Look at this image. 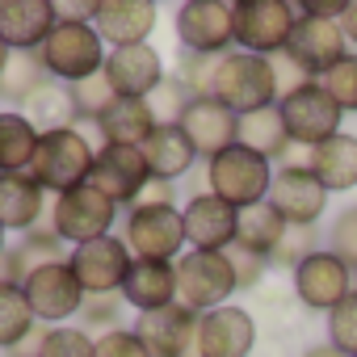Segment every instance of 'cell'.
I'll return each instance as SVG.
<instances>
[{
    "instance_id": "6da1fadb",
    "label": "cell",
    "mask_w": 357,
    "mask_h": 357,
    "mask_svg": "<svg viewBox=\"0 0 357 357\" xmlns=\"http://www.w3.org/2000/svg\"><path fill=\"white\" fill-rule=\"evenodd\" d=\"M97 147L80 126L72 130H47L38 139V151H34V164H30V176L51 194H72L80 185H89V176H93V160H97Z\"/></svg>"
},
{
    "instance_id": "7a4b0ae2",
    "label": "cell",
    "mask_w": 357,
    "mask_h": 357,
    "mask_svg": "<svg viewBox=\"0 0 357 357\" xmlns=\"http://www.w3.org/2000/svg\"><path fill=\"white\" fill-rule=\"evenodd\" d=\"M269 185H273V164L265 155L240 147V143L202 164V190L215 194V198H223L236 211L261 206L269 198Z\"/></svg>"
},
{
    "instance_id": "3957f363",
    "label": "cell",
    "mask_w": 357,
    "mask_h": 357,
    "mask_svg": "<svg viewBox=\"0 0 357 357\" xmlns=\"http://www.w3.org/2000/svg\"><path fill=\"white\" fill-rule=\"evenodd\" d=\"M219 105H227L236 118H248L257 109L278 105V76H273V59L265 55H248V51H227L215 76V93Z\"/></svg>"
},
{
    "instance_id": "277c9868",
    "label": "cell",
    "mask_w": 357,
    "mask_h": 357,
    "mask_svg": "<svg viewBox=\"0 0 357 357\" xmlns=\"http://www.w3.org/2000/svg\"><path fill=\"white\" fill-rule=\"evenodd\" d=\"M105 55H109V47L101 43L93 22H63V17L51 30V38L38 47L47 76L59 84H80V80L105 72Z\"/></svg>"
},
{
    "instance_id": "5b68a950",
    "label": "cell",
    "mask_w": 357,
    "mask_h": 357,
    "mask_svg": "<svg viewBox=\"0 0 357 357\" xmlns=\"http://www.w3.org/2000/svg\"><path fill=\"white\" fill-rule=\"evenodd\" d=\"M172 265H176V303L198 311V315H206L215 307H227L240 294V282H236V269H231L227 252L185 248Z\"/></svg>"
},
{
    "instance_id": "8992f818",
    "label": "cell",
    "mask_w": 357,
    "mask_h": 357,
    "mask_svg": "<svg viewBox=\"0 0 357 357\" xmlns=\"http://www.w3.org/2000/svg\"><path fill=\"white\" fill-rule=\"evenodd\" d=\"M278 118H282V126H286L290 147L311 151V147L328 143L332 135H340L344 109L328 97V89H324L319 80H307L303 89L278 97Z\"/></svg>"
},
{
    "instance_id": "52a82bcc",
    "label": "cell",
    "mask_w": 357,
    "mask_h": 357,
    "mask_svg": "<svg viewBox=\"0 0 357 357\" xmlns=\"http://www.w3.org/2000/svg\"><path fill=\"white\" fill-rule=\"evenodd\" d=\"M51 231L68 244V248H80V244H93V240H105L114 236V223H118V206L93 190V185H80L72 194H59L51 198Z\"/></svg>"
},
{
    "instance_id": "ba28073f",
    "label": "cell",
    "mask_w": 357,
    "mask_h": 357,
    "mask_svg": "<svg viewBox=\"0 0 357 357\" xmlns=\"http://www.w3.org/2000/svg\"><path fill=\"white\" fill-rule=\"evenodd\" d=\"M298 26L294 0H236V51L248 55H282Z\"/></svg>"
},
{
    "instance_id": "9c48e42d",
    "label": "cell",
    "mask_w": 357,
    "mask_h": 357,
    "mask_svg": "<svg viewBox=\"0 0 357 357\" xmlns=\"http://www.w3.org/2000/svg\"><path fill=\"white\" fill-rule=\"evenodd\" d=\"M135 261H176L185 252L181 206H130L118 231Z\"/></svg>"
},
{
    "instance_id": "30bf717a",
    "label": "cell",
    "mask_w": 357,
    "mask_h": 357,
    "mask_svg": "<svg viewBox=\"0 0 357 357\" xmlns=\"http://www.w3.org/2000/svg\"><path fill=\"white\" fill-rule=\"evenodd\" d=\"M357 290V269H349L340 257H332L328 248L311 252L294 273H290V294L315 311V315H332L349 294Z\"/></svg>"
},
{
    "instance_id": "8fae6325",
    "label": "cell",
    "mask_w": 357,
    "mask_h": 357,
    "mask_svg": "<svg viewBox=\"0 0 357 357\" xmlns=\"http://www.w3.org/2000/svg\"><path fill=\"white\" fill-rule=\"evenodd\" d=\"M176 43L194 55H227L236 51V5L227 0H185L176 9Z\"/></svg>"
},
{
    "instance_id": "7c38bea8",
    "label": "cell",
    "mask_w": 357,
    "mask_h": 357,
    "mask_svg": "<svg viewBox=\"0 0 357 357\" xmlns=\"http://www.w3.org/2000/svg\"><path fill=\"white\" fill-rule=\"evenodd\" d=\"M328 190L319 185V176L307 164H282L273 168V185H269V206L286 227H319L328 215Z\"/></svg>"
},
{
    "instance_id": "4fadbf2b",
    "label": "cell",
    "mask_w": 357,
    "mask_h": 357,
    "mask_svg": "<svg viewBox=\"0 0 357 357\" xmlns=\"http://www.w3.org/2000/svg\"><path fill=\"white\" fill-rule=\"evenodd\" d=\"M22 294H26L34 319L47 324V328H59V324H68V319H80V307H84V298H89L68 261H55V265H47V269H34V273L22 282Z\"/></svg>"
},
{
    "instance_id": "5bb4252c",
    "label": "cell",
    "mask_w": 357,
    "mask_h": 357,
    "mask_svg": "<svg viewBox=\"0 0 357 357\" xmlns=\"http://www.w3.org/2000/svg\"><path fill=\"white\" fill-rule=\"evenodd\" d=\"M147 181H151V168H147L143 147H97L89 185L101 190L118 211H130L139 194L147 190Z\"/></svg>"
},
{
    "instance_id": "9a60e30c",
    "label": "cell",
    "mask_w": 357,
    "mask_h": 357,
    "mask_svg": "<svg viewBox=\"0 0 357 357\" xmlns=\"http://www.w3.org/2000/svg\"><path fill=\"white\" fill-rule=\"evenodd\" d=\"M257 315L240 303L215 307L206 315H198V340H194V357H252L257 349Z\"/></svg>"
},
{
    "instance_id": "2e32d148",
    "label": "cell",
    "mask_w": 357,
    "mask_h": 357,
    "mask_svg": "<svg viewBox=\"0 0 357 357\" xmlns=\"http://www.w3.org/2000/svg\"><path fill=\"white\" fill-rule=\"evenodd\" d=\"M68 265L76 273V282L84 286V294H118L135 257L126 248V240L114 231L105 240H93V244H80L68 252Z\"/></svg>"
},
{
    "instance_id": "e0dca14e",
    "label": "cell",
    "mask_w": 357,
    "mask_h": 357,
    "mask_svg": "<svg viewBox=\"0 0 357 357\" xmlns=\"http://www.w3.org/2000/svg\"><path fill=\"white\" fill-rule=\"evenodd\" d=\"M181 219H185V248H194V252H227L236 244L240 211L227 206L223 198L206 194V190L185 198Z\"/></svg>"
},
{
    "instance_id": "ac0fdd59",
    "label": "cell",
    "mask_w": 357,
    "mask_h": 357,
    "mask_svg": "<svg viewBox=\"0 0 357 357\" xmlns=\"http://www.w3.org/2000/svg\"><path fill=\"white\" fill-rule=\"evenodd\" d=\"M155 22H160L155 0H97V9H93V30L101 34L109 51L151 43Z\"/></svg>"
},
{
    "instance_id": "d6986e66",
    "label": "cell",
    "mask_w": 357,
    "mask_h": 357,
    "mask_svg": "<svg viewBox=\"0 0 357 357\" xmlns=\"http://www.w3.org/2000/svg\"><path fill=\"white\" fill-rule=\"evenodd\" d=\"M349 38L340 30V22H315V17H298L286 55L307 72V80H324L344 55H349Z\"/></svg>"
},
{
    "instance_id": "ffe728a7",
    "label": "cell",
    "mask_w": 357,
    "mask_h": 357,
    "mask_svg": "<svg viewBox=\"0 0 357 357\" xmlns=\"http://www.w3.org/2000/svg\"><path fill=\"white\" fill-rule=\"evenodd\" d=\"M135 336L147 344L151 357H194V340H198V311L172 303L164 311H147L130 319Z\"/></svg>"
},
{
    "instance_id": "44dd1931",
    "label": "cell",
    "mask_w": 357,
    "mask_h": 357,
    "mask_svg": "<svg viewBox=\"0 0 357 357\" xmlns=\"http://www.w3.org/2000/svg\"><path fill=\"white\" fill-rule=\"evenodd\" d=\"M59 26L55 0H0V43L9 51H38Z\"/></svg>"
},
{
    "instance_id": "7402d4cb",
    "label": "cell",
    "mask_w": 357,
    "mask_h": 357,
    "mask_svg": "<svg viewBox=\"0 0 357 357\" xmlns=\"http://www.w3.org/2000/svg\"><path fill=\"white\" fill-rule=\"evenodd\" d=\"M164 76H168L164 59H160V51L151 43H143V47H118V51L105 55V80H109V89L118 97L147 101Z\"/></svg>"
},
{
    "instance_id": "603a6c76",
    "label": "cell",
    "mask_w": 357,
    "mask_h": 357,
    "mask_svg": "<svg viewBox=\"0 0 357 357\" xmlns=\"http://www.w3.org/2000/svg\"><path fill=\"white\" fill-rule=\"evenodd\" d=\"M181 130L190 135L194 151H198L202 164H206V160H215L219 151L236 147V139H240V118H236L227 105H219L215 97H194L190 109H185V118H181Z\"/></svg>"
},
{
    "instance_id": "cb8c5ba5",
    "label": "cell",
    "mask_w": 357,
    "mask_h": 357,
    "mask_svg": "<svg viewBox=\"0 0 357 357\" xmlns=\"http://www.w3.org/2000/svg\"><path fill=\"white\" fill-rule=\"evenodd\" d=\"M47 198L51 194L34 181L30 172H0V227H5L9 236L34 231L47 219V211H51Z\"/></svg>"
},
{
    "instance_id": "d4e9b609",
    "label": "cell",
    "mask_w": 357,
    "mask_h": 357,
    "mask_svg": "<svg viewBox=\"0 0 357 357\" xmlns=\"http://www.w3.org/2000/svg\"><path fill=\"white\" fill-rule=\"evenodd\" d=\"M118 294L126 298V307L135 315L164 311L176 303V265L172 261H135Z\"/></svg>"
},
{
    "instance_id": "484cf974",
    "label": "cell",
    "mask_w": 357,
    "mask_h": 357,
    "mask_svg": "<svg viewBox=\"0 0 357 357\" xmlns=\"http://www.w3.org/2000/svg\"><path fill=\"white\" fill-rule=\"evenodd\" d=\"M143 155H147V168L155 181H172V185L202 164V155L194 151V143L181 126H155L151 139L143 143Z\"/></svg>"
},
{
    "instance_id": "4316f807",
    "label": "cell",
    "mask_w": 357,
    "mask_h": 357,
    "mask_svg": "<svg viewBox=\"0 0 357 357\" xmlns=\"http://www.w3.org/2000/svg\"><path fill=\"white\" fill-rule=\"evenodd\" d=\"M307 168L319 176V185L328 194H349L357 190V135L340 130L328 143L307 151Z\"/></svg>"
},
{
    "instance_id": "83f0119b",
    "label": "cell",
    "mask_w": 357,
    "mask_h": 357,
    "mask_svg": "<svg viewBox=\"0 0 357 357\" xmlns=\"http://www.w3.org/2000/svg\"><path fill=\"white\" fill-rule=\"evenodd\" d=\"M101 135V147H143L155 130V118L147 109V101L139 97H118L101 122H93Z\"/></svg>"
},
{
    "instance_id": "f1b7e54d",
    "label": "cell",
    "mask_w": 357,
    "mask_h": 357,
    "mask_svg": "<svg viewBox=\"0 0 357 357\" xmlns=\"http://www.w3.org/2000/svg\"><path fill=\"white\" fill-rule=\"evenodd\" d=\"M22 114L47 135V130H72L80 122V109H76V97H72V84H59V80H47L38 93H30L22 101Z\"/></svg>"
},
{
    "instance_id": "f546056e",
    "label": "cell",
    "mask_w": 357,
    "mask_h": 357,
    "mask_svg": "<svg viewBox=\"0 0 357 357\" xmlns=\"http://www.w3.org/2000/svg\"><path fill=\"white\" fill-rule=\"evenodd\" d=\"M43 130L22 109H0V172H30Z\"/></svg>"
},
{
    "instance_id": "4dcf8cb0",
    "label": "cell",
    "mask_w": 357,
    "mask_h": 357,
    "mask_svg": "<svg viewBox=\"0 0 357 357\" xmlns=\"http://www.w3.org/2000/svg\"><path fill=\"white\" fill-rule=\"evenodd\" d=\"M236 143L248 147V151H257V155H265L269 164H273V160L286 164V155L294 151L290 139H286V126H282V118H278V105L240 118V139H236Z\"/></svg>"
},
{
    "instance_id": "1f68e13d",
    "label": "cell",
    "mask_w": 357,
    "mask_h": 357,
    "mask_svg": "<svg viewBox=\"0 0 357 357\" xmlns=\"http://www.w3.org/2000/svg\"><path fill=\"white\" fill-rule=\"evenodd\" d=\"M47 68L38 59V51H13L5 72H0V101H9V109H22V101L30 93H38L47 84Z\"/></svg>"
},
{
    "instance_id": "d6a6232c",
    "label": "cell",
    "mask_w": 357,
    "mask_h": 357,
    "mask_svg": "<svg viewBox=\"0 0 357 357\" xmlns=\"http://www.w3.org/2000/svg\"><path fill=\"white\" fill-rule=\"evenodd\" d=\"M282 231H286V223L278 219V211H273L269 202H261V206H248V211H240L236 248H244V252H257V257H265V261H269V252L278 248Z\"/></svg>"
},
{
    "instance_id": "836d02e7",
    "label": "cell",
    "mask_w": 357,
    "mask_h": 357,
    "mask_svg": "<svg viewBox=\"0 0 357 357\" xmlns=\"http://www.w3.org/2000/svg\"><path fill=\"white\" fill-rule=\"evenodd\" d=\"M38 319L22 294V286H0V353H17L30 336H34Z\"/></svg>"
},
{
    "instance_id": "e575fe53",
    "label": "cell",
    "mask_w": 357,
    "mask_h": 357,
    "mask_svg": "<svg viewBox=\"0 0 357 357\" xmlns=\"http://www.w3.org/2000/svg\"><path fill=\"white\" fill-rule=\"evenodd\" d=\"M324 240H319V227H286L278 248L269 252V269H282V273H294L311 252H319Z\"/></svg>"
},
{
    "instance_id": "d590c367",
    "label": "cell",
    "mask_w": 357,
    "mask_h": 357,
    "mask_svg": "<svg viewBox=\"0 0 357 357\" xmlns=\"http://www.w3.org/2000/svg\"><path fill=\"white\" fill-rule=\"evenodd\" d=\"M126 298L122 294H89L84 307H80V328L93 336H105V332H118V328H130L126 324Z\"/></svg>"
},
{
    "instance_id": "8d00e7d4",
    "label": "cell",
    "mask_w": 357,
    "mask_h": 357,
    "mask_svg": "<svg viewBox=\"0 0 357 357\" xmlns=\"http://www.w3.org/2000/svg\"><path fill=\"white\" fill-rule=\"evenodd\" d=\"M190 101H194V97H190V89L168 72V76L155 84V93L147 97V109H151L155 126H181V118H185Z\"/></svg>"
},
{
    "instance_id": "74e56055",
    "label": "cell",
    "mask_w": 357,
    "mask_h": 357,
    "mask_svg": "<svg viewBox=\"0 0 357 357\" xmlns=\"http://www.w3.org/2000/svg\"><path fill=\"white\" fill-rule=\"evenodd\" d=\"M219 63H223V55H194V51H181V55H176V72H172V76L190 89V97H211V93H215Z\"/></svg>"
},
{
    "instance_id": "f35d334b",
    "label": "cell",
    "mask_w": 357,
    "mask_h": 357,
    "mask_svg": "<svg viewBox=\"0 0 357 357\" xmlns=\"http://www.w3.org/2000/svg\"><path fill=\"white\" fill-rule=\"evenodd\" d=\"M324 248L332 257H340L349 269H357V202L353 206H340L332 215V223L324 227Z\"/></svg>"
},
{
    "instance_id": "ab89813d",
    "label": "cell",
    "mask_w": 357,
    "mask_h": 357,
    "mask_svg": "<svg viewBox=\"0 0 357 357\" xmlns=\"http://www.w3.org/2000/svg\"><path fill=\"white\" fill-rule=\"evenodd\" d=\"M93 349H97V336H89L80 324H59L43 332L38 357H93Z\"/></svg>"
},
{
    "instance_id": "60d3db41",
    "label": "cell",
    "mask_w": 357,
    "mask_h": 357,
    "mask_svg": "<svg viewBox=\"0 0 357 357\" xmlns=\"http://www.w3.org/2000/svg\"><path fill=\"white\" fill-rule=\"evenodd\" d=\"M72 97H76L80 122H101V118H105V109L118 101V93L109 89L105 72H97V76H89V80H80V84H72Z\"/></svg>"
},
{
    "instance_id": "b9f144b4",
    "label": "cell",
    "mask_w": 357,
    "mask_h": 357,
    "mask_svg": "<svg viewBox=\"0 0 357 357\" xmlns=\"http://www.w3.org/2000/svg\"><path fill=\"white\" fill-rule=\"evenodd\" d=\"M324 332H328V344L332 349H340L344 357H357V290L328 315Z\"/></svg>"
},
{
    "instance_id": "7bdbcfd3",
    "label": "cell",
    "mask_w": 357,
    "mask_h": 357,
    "mask_svg": "<svg viewBox=\"0 0 357 357\" xmlns=\"http://www.w3.org/2000/svg\"><path fill=\"white\" fill-rule=\"evenodd\" d=\"M319 84L328 89V97H332L344 114H357V51H349Z\"/></svg>"
},
{
    "instance_id": "ee69618b",
    "label": "cell",
    "mask_w": 357,
    "mask_h": 357,
    "mask_svg": "<svg viewBox=\"0 0 357 357\" xmlns=\"http://www.w3.org/2000/svg\"><path fill=\"white\" fill-rule=\"evenodd\" d=\"M227 261H231V269H236L240 294H252V290H261V282L273 273L265 257H257V252H244V248H236V244L227 248Z\"/></svg>"
},
{
    "instance_id": "f6af8a7d",
    "label": "cell",
    "mask_w": 357,
    "mask_h": 357,
    "mask_svg": "<svg viewBox=\"0 0 357 357\" xmlns=\"http://www.w3.org/2000/svg\"><path fill=\"white\" fill-rule=\"evenodd\" d=\"M93 357H151V353H147V344L135 336V328H118V332L97 336Z\"/></svg>"
},
{
    "instance_id": "bcb514c9",
    "label": "cell",
    "mask_w": 357,
    "mask_h": 357,
    "mask_svg": "<svg viewBox=\"0 0 357 357\" xmlns=\"http://www.w3.org/2000/svg\"><path fill=\"white\" fill-rule=\"evenodd\" d=\"M273 76H278V97H286V93H294V89H303L307 84V72L282 51V55H273Z\"/></svg>"
},
{
    "instance_id": "7dc6e473",
    "label": "cell",
    "mask_w": 357,
    "mask_h": 357,
    "mask_svg": "<svg viewBox=\"0 0 357 357\" xmlns=\"http://www.w3.org/2000/svg\"><path fill=\"white\" fill-rule=\"evenodd\" d=\"M176 198H181V190H176L172 181H155V176H151L135 206H176Z\"/></svg>"
},
{
    "instance_id": "c3c4849f",
    "label": "cell",
    "mask_w": 357,
    "mask_h": 357,
    "mask_svg": "<svg viewBox=\"0 0 357 357\" xmlns=\"http://www.w3.org/2000/svg\"><path fill=\"white\" fill-rule=\"evenodd\" d=\"M340 30H344L349 47H357V0H349V9H344V17H340Z\"/></svg>"
},
{
    "instance_id": "681fc988",
    "label": "cell",
    "mask_w": 357,
    "mask_h": 357,
    "mask_svg": "<svg viewBox=\"0 0 357 357\" xmlns=\"http://www.w3.org/2000/svg\"><path fill=\"white\" fill-rule=\"evenodd\" d=\"M303 357H344V353H340V349H332V344L324 340V344H311V349H307Z\"/></svg>"
},
{
    "instance_id": "f907efd6",
    "label": "cell",
    "mask_w": 357,
    "mask_h": 357,
    "mask_svg": "<svg viewBox=\"0 0 357 357\" xmlns=\"http://www.w3.org/2000/svg\"><path fill=\"white\" fill-rule=\"evenodd\" d=\"M9 55H13V51H9L5 43H0V72H5V63H9Z\"/></svg>"
},
{
    "instance_id": "816d5d0a",
    "label": "cell",
    "mask_w": 357,
    "mask_h": 357,
    "mask_svg": "<svg viewBox=\"0 0 357 357\" xmlns=\"http://www.w3.org/2000/svg\"><path fill=\"white\" fill-rule=\"evenodd\" d=\"M5 248H9V231H5V227H0V252H5Z\"/></svg>"
}]
</instances>
